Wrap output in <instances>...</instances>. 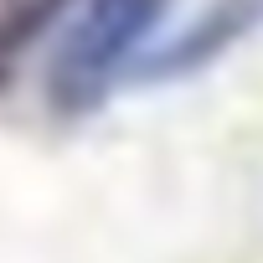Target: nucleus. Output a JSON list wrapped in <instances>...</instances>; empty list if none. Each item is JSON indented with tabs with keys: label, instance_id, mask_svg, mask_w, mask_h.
I'll return each instance as SVG.
<instances>
[{
	"label": "nucleus",
	"instance_id": "1",
	"mask_svg": "<svg viewBox=\"0 0 263 263\" xmlns=\"http://www.w3.org/2000/svg\"><path fill=\"white\" fill-rule=\"evenodd\" d=\"M165 11L171 0H88L52 57V103L67 114H88L129 67V57L150 42Z\"/></svg>",
	"mask_w": 263,
	"mask_h": 263
},
{
	"label": "nucleus",
	"instance_id": "2",
	"mask_svg": "<svg viewBox=\"0 0 263 263\" xmlns=\"http://www.w3.org/2000/svg\"><path fill=\"white\" fill-rule=\"evenodd\" d=\"M67 0H0V72H6L52 21Z\"/></svg>",
	"mask_w": 263,
	"mask_h": 263
}]
</instances>
